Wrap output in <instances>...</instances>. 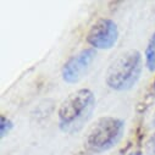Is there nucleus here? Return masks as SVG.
<instances>
[{"label":"nucleus","instance_id":"nucleus-10","mask_svg":"<svg viewBox=\"0 0 155 155\" xmlns=\"http://www.w3.org/2000/svg\"><path fill=\"white\" fill-rule=\"evenodd\" d=\"M154 92H155V83H154Z\"/></svg>","mask_w":155,"mask_h":155},{"label":"nucleus","instance_id":"nucleus-8","mask_svg":"<svg viewBox=\"0 0 155 155\" xmlns=\"http://www.w3.org/2000/svg\"><path fill=\"white\" fill-rule=\"evenodd\" d=\"M149 155H155V133L153 134L149 142Z\"/></svg>","mask_w":155,"mask_h":155},{"label":"nucleus","instance_id":"nucleus-1","mask_svg":"<svg viewBox=\"0 0 155 155\" xmlns=\"http://www.w3.org/2000/svg\"><path fill=\"white\" fill-rule=\"evenodd\" d=\"M95 109V97L89 89H78L70 94L58 111L59 126L64 132L73 133L83 127Z\"/></svg>","mask_w":155,"mask_h":155},{"label":"nucleus","instance_id":"nucleus-9","mask_svg":"<svg viewBox=\"0 0 155 155\" xmlns=\"http://www.w3.org/2000/svg\"><path fill=\"white\" fill-rule=\"evenodd\" d=\"M128 155H142V153L140 151H133V153H130Z\"/></svg>","mask_w":155,"mask_h":155},{"label":"nucleus","instance_id":"nucleus-3","mask_svg":"<svg viewBox=\"0 0 155 155\" xmlns=\"http://www.w3.org/2000/svg\"><path fill=\"white\" fill-rule=\"evenodd\" d=\"M125 131V122L121 119L105 116L98 119L88 130L84 145L92 153H103L116 145Z\"/></svg>","mask_w":155,"mask_h":155},{"label":"nucleus","instance_id":"nucleus-7","mask_svg":"<svg viewBox=\"0 0 155 155\" xmlns=\"http://www.w3.org/2000/svg\"><path fill=\"white\" fill-rule=\"evenodd\" d=\"M14 125L12 122L5 117V116H2V119H0V133H2V137L4 138L6 134H9V132L12 130Z\"/></svg>","mask_w":155,"mask_h":155},{"label":"nucleus","instance_id":"nucleus-6","mask_svg":"<svg viewBox=\"0 0 155 155\" xmlns=\"http://www.w3.org/2000/svg\"><path fill=\"white\" fill-rule=\"evenodd\" d=\"M145 64L150 71H155V32L150 37L145 49Z\"/></svg>","mask_w":155,"mask_h":155},{"label":"nucleus","instance_id":"nucleus-4","mask_svg":"<svg viewBox=\"0 0 155 155\" xmlns=\"http://www.w3.org/2000/svg\"><path fill=\"white\" fill-rule=\"evenodd\" d=\"M119 38V29L112 20L100 18L89 29L87 42L95 49H111Z\"/></svg>","mask_w":155,"mask_h":155},{"label":"nucleus","instance_id":"nucleus-2","mask_svg":"<svg viewBox=\"0 0 155 155\" xmlns=\"http://www.w3.org/2000/svg\"><path fill=\"white\" fill-rule=\"evenodd\" d=\"M143 61L138 50H130L116 59L106 72V84L114 91L131 89L142 73Z\"/></svg>","mask_w":155,"mask_h":155},{"label":"nucleus","instance_id":"nucleus-5","mask_svg":"<svg viewBox=\"0 0 155 155\" xmlns=\"http://www.w3.org/2000/svg\"><path fill=\"white\" fill-rule=\"evenodd\" d=\"M95 56L97 51L93 48L84 49L78 54L73 55L62 67V80L67 83H77L84 76Z\"/></svg>","mask_w":155,"mask_h":155}]
</instances>
